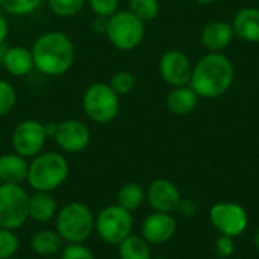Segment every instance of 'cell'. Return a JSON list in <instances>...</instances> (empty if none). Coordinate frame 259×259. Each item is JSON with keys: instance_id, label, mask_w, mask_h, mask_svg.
<instances>
[{"instance_id": "obj_1", "label": "cell", "mask_w": 259, "mask_h": 259, "mask_svg": "<svg viewBox=\"0 0 259 259\" xmlns=\"http://www.w3.org/2000/svg\"><path fill=\"white\" fill-rule=\"evenodd\" d=\"M35 68L49 77H59L68 73L76 59V49L71 38L61 30L41 33L30 47Z\"/></svg>"}, {"instance_id": "obj_2", "label": "cell", "mask_w": 259, "mask_h": 259, "mask_svg": "<svg viewBox=\"0 0 259 259\" xmlns=\"http://www.w3.org/2000/svg\"><path fill=\"white\" fill-rule=\"evenodd\" d=\"M235 79V67L223 53H208L194 67L190 87L200 99H219L226 94Z\"/></svg>"}, {"instance_id": "obj_3", "label": "cell", "mask_w": 259, "mask_h": 259, "mask_svg": "<svg viewBox=\"0 0 259 259\" xmlns=\"http://www.w3.org/2000/svg\"><path fill=\"white\" fill-rule=\"evenodd\" d=\"M68 175L70 165L62 153L41 152L30 159L26 182L33 191L53 193L65 184Z\"/></svg>"}, {"instance_id": "obj_4", "label": "cell", "mask_w": 259, "mask_h": 259, "mask_svg": "<svg viewBox=\"0 0 259 259\" xmlns=\"http://www.w3.org/2000/svg\"><path fill=\"white\" fill-rule=\"evenodd\" d=\"M96 228V215L82 202H70L58 209L55 229L64 243H85L91 238Z\"/></svg>"}, {"instance_id": "obj_5", "label": "cell", "mask_w": 259, "mask_h": 259, "mask_svg": "<svg viewBox=\"0 0 259 259\" xmlns=\"http://www.w3.org/2000/svg\"><path fill=\"white\" fill-rule=\"evenodd\" d=\"M105 35L117 50L132 52L140 47L146 36V23L137 18L129 9L117 11L108 18Z\"/></svg>"}, {"instance_id": "obj_6", "label": "cell", "mask_w": 259, "mask_h": 259, "mask_svg": "<svg viewBox=\"0 0 259 259\" xmlns=\"http://www.w3.org/2000/svg\"><path fill=\"white\" fill-rule=\"evenodd\" d=\"M82 109L91 121L108 124L114 121L120 112V96L114 93L109 83L94 82L82 96Z\"/></svg>"}, {"instance_id": "obj_7", "label": "cell", "mask_w": 259, "mask_h": 259, "mask_svg": "<svg viewBox=\"0 0 259 259\" xmlns=\"http://www.w3.org/2000/svg\"><path fill=\"white\" fill-rule=\"evenodd\" d=\"M132 229H134L132 212L121 208L117 203L105 206L96 215L94 232L103 243L109 246H118L124 238H127L132 234Z\"/></svg>"}, {"instance_id": "obj_8", "label": "cell", "mask_w": 259, "mask_h": 259, "mask_svg": "<svg viewBox=\"0 0 259 259\" xmlns=\"http://www.w3.org/2000/svg\"><path fill=\"white\" fill-rule=\"evenodd\" d=\"M29 193L23 185H0V228L17 231L29 220Z\"/></svg>"}, {"instance_id": "obj_9", "label": "cell", "mask_w": 259, "mask_h": 259, "mask_svg": "<svg viewBox=\"0 0 259 259\" xmlns=\"http://www.w3.org/2000/svg\"><path fill=\"white\" fill-rule=\"evenodd\" d=\"M47 141L44 126L38 120H23L20 121L12 132L11 144L12 150L26 159H32L42 152Z\"/></svg>"}, {"instance_id": "obj_10", "label": "cell", "mask_w": 259, "mask_h": 259, "mask_svg": "<svg viewBox=\"0 0 259 259\" xmlns=\"http://www.w3.org/2000/svg\"><path fill=\"white\" fill-rule=\"evenodd\" d=\"M209 220L212 226L222 234L232 238L244 234L249 225V215L246 209L232 202H219L209 209Z\"/></svg>"}, {"instance_id": "obj_11", "label": "cell", "mask_w": 259, "mask_h": 259, "mask_svg": "<svg viewBox=\"0 0 259 259\" xmlns=\"http://www.w3.org/2000/svg\"><path fill=\"white\" fill-rule=\"evenodd\" d=\"M55 144L64 153H80L91 141L90 127L76 118H67L58 121V129L53 137Z\"/></svg>"}, {"instance_id": "obj_12", "label": "cell", "mask_w": 259, "mask_h": 259, "mask_svg": "<svg viewBox=\"0 0 259 259\" xmlns=\"http://www.w3.org/2000/svg\"><path fill=\"white\" fill-rule=\"evenodd\" d=\"M159 74L162 80L171 88L190 85L193 74V64L190 58L181 50H167L159 58Z\"/></svg>"}, {"instance_id": "obj_13", "label": "cell", "mask_w": 259, "mask_h": 259, "mask_svg": "<svg viewBox=\"0 0 259 259\" xmlns=\"http://www.w3.org/2000/svg\"><path fill=\"white\" fill-rule=\"evenodd\" d=\"M176 220L167 212H152L141 223V237L149 244H165L176 234Z\"/></svg>"}, {"instance_id": "obj_14", "label": "cell", "mask_w": 259, "mask_h": 259, "mask_svg": "<svg viewBox=\"0 0 259 259\" xmlns=\"http://www.w3.org/2000/svg\"><path fill=\"white\" fill-rule=\"evenodd\" d=\"M146 199L153 211L171 214L176 211V206L181 200V193L171 181L156 179L149 185Z\"/></svg>"}, {"instance_id": "obj_15", "label": "cell", "mask_w": 259, "mask_h": 259, "mask_svg": "<svg viewBox=\"0 0 259 259\" xmlns=\"http://www.w3.org/2000/svg\"><path fill=\"white\" fill-rule=\"evenodd\" d=\"M235 38V32L231 23L215 20L208 23L200 33V41L211 53H222Z\"/></svg>"}, {"instance_id": "obj_16", "label": "cell", "mask_w": 259, "mask_h": 259, "mask_svg": "<svg viewBox=\"0 0 259 259\" xmlns=\"http://www.w3.org/2000/svg\"><path fill=\"white\" fill-rule=\"evenodd\" d=\"M3 68L14 77H24L35 68L32 50L24 46L8 47L0 56Z\"/></svg>"}, {"instance_id": "obj_17", "label": "cell", "mask_w": 259, "mask_h": 259, "mask_svg": "<svg viewBox=\"0 0 259 259\" xmlns=\"http://www.w3.org/2000/svg\"><path fill=\"white\" fill-rule=\"evenodd\" d=\"M235 36L246 42H259V8L246 6L241 8L231 23Z\"/></svg>"}, {"instance_id": "obj_18", "label": "cell", "mask_w": 259, "mask_h": 259, "mask_svg": "<svg viewBox=\"0 0 259 259\" xmlns=\"http://www.w3.org/2000/svg\"><path fill=\"white\" fill-rule=\"evenodd\" d=\"M29 162L15 152L0 155V181L2 184L23 185L27 179Z\"/></svg>"}, {"instance_id": "obj_19", "label": "cell", "mask_w": 259, "mask_h": 259, "mask_svg": "<svg viewBox=\"0 0 259 259\" xmlns=\"http://www.w3.org/2000/svg\"><path fill=\"white\" fill-rule=\"evenodd\" d=\"M58 209H59L58 202L52 193L35 191L32 196H29L27 212H29V220H32V222L49 223V222L55 220Z\"/></svg>"}, {"instance_id": "obj_20", "label": "cell", "mask_w": 259, "mask_h": 259, "mask_svg": "<svg viewBox=\"0 0 259 259\" xmlns=\"http://www.w3.org/2000/svg\"><path fill=\"white\" fill-rule=\"evenodd\" d=\"M199 99L200 97L190 85L176 87L171 88V91L167 96V108L175 115H188L196 109Z\"/></svg>"}, {"instance_id": "obj_21", "label": "cell", "mask_w": 259, "mask_h": 259, "mask_svg": "<svg viewBox=\"0 0 259 259\" xmlns=\"http://www.w3.org/2000/svg\"><path fill=\"white\" fill-rule=\"evenodd\" d=\"M64 240L56 229H39L30 238V249L39 256H53L64 247Z\"/></svg>"}, {"instance_id": "obj_22", "label": "cell", "mask_w": 259, "mask_h": 259, "mask_svg": "<svg viewBox=\"0 0 259 259\" xmlns=\"http://www.w3.org/2000/svg\"><path fill=\"white\" fill-rule=\"evenodd\" d=\"M120 259H152L150 244L141 237L131 234L117 246Z\"/></svg>"}, {"instance_id": "obj_23", "label": "cell", "mask_w": 259, "mask_h": 259, "mask_svg": "<svg viewBox=\"0 0 259 259\" xmlns=\"http://www.w3.org/2000/svg\"><path fill=\"white\" fill-rule=\"evenodd\" d=\"M146 200V191L143 187L137 182H127L120 187L117 191V205L127 211H135L138 209Z\"/></svg>"}, {"instance_id": "obj_24", "label": "cell", "mask_w": 259, "mask_h": 259, "mask_svg": "<svg viewBox=\"0 0 259 259\" xmlns=\"http://www.w3.org/2000/svg\"><path fill=\"white\" fill-rule=\"evenodd\" d=\"M129 11L143 23L153 21L161 11L158 0H129Z\"/></svg>"}, {"instance_id": "obj_25", "label": "cell", "mask_w": 259, "mask_h": 259, "mask_svg": "<svg viewBox=\"0 0 259 259\" xmlns=\"http://www.w3.org/2000/svg\"><path fill=\"white\" fill-rule=\"evenodd\" d=\"M44 0H0V8L3 12L14 17H24L33 14Z\"/></svg>"}, {"instance_id": "obj_26", "label": "cell", "mask_w": 259, "mask_h": 259, "mask_svg": "<svg viewBox=\"0 0 259 259\" xmlns=\"http://www.w3.org/2000/svg\"><path fill=\"white\" fill-rule=\"evenodd\" d=\"M47 2L50 11L61 18H70L77 15L87 3V0H47Z\"/></svg>"}, {"instance_id": "obj_27", "label": "cell", "mask_w": 259, "mask_h": 259, "mask_svg": "<svg viewBox=\"0 0 259 259\" xmlns=\"http://www.w3.org/2000/svg\"><path fill=\"white\" fill-rule=\"evenodd\" d=\"M18 249H20V240L15 231L0 228V259L17 256Z\"/></svg>"}, {"instance_id": "obj_28", "label": "cell", "mask_w": 259, "mask_h": 259, "mask_svg": "<svg viewBox=\"0 0 259 259\" xmlns=\"http://www.w3.org/2000/svg\"><path fill=\"white\" fill-rule=\"evenodd\" d=\"M135 76L127 71V70H121V71H117L111 80H109V87L114 90V93L117 96H126L129 94L134 88H135Z\"/></svg>"}, {"instance_id": "obj_29", "label": "cell", "mask_w": 259, "mask_h": 259, "mask_svg": "<svg viewBox=\"0 0 259 259\" xmlns=\"http://www.w3.org/2000/svg\"><path fill=\"white\" fill-rule=\"evenodd\" d=\"M17 103L15 88L5 79H0V117L8 115Z\"/></svg>"}, {"instance_id": "obj_30", "label": "cell", "mask_w": 259, "mask_h": 259, "mask_svg": "<svg viewBox=\"0 0 259 259\" xmlns=\"http://www.w3.org/2000/svg\"><path fill=\"white\" fill-rule=\"evenodd\" d=\"M59 259H96L85 243H67L59 252Z\"/></svg>"}, {"instance_id": "obj_31", "label": "cell", "mask_w": 259, "mask_h": 259, "mask_svg": "<svg viewBox=\"0 0 259 259\" xmlns=\"http://www.w3.org/2000/svg\"><path fill=\"white\" fill-rule=\"evenodd\" d=\"M90 9L93 11V14L96 17H102V18H109L112 17L120 6V0H87Z\"/></svg>"}, {"instance_id": "obj_32", "label": "cell", "mask_w": 259, "mask_h": 259, "mask_svg": "<svg viewBox=\"0 0 259 259\" xmlns=\"http://www.w3.org/2000/svg\"><path fill=\"white\" fill-rule=\"evenodd\" d=\"M235 238L228 235H220L215 240V252L220 259H229L235 252Z\"/></svg>"}, {"instance_id": "obj_33", "label": "cell", "mask_w": 259, "mask_h": 259, "mask_svg": "<svg viewBox=\"0 0 259 259\" xmlns=\"http://www.w3.org/2000/svg\"><path fill=\"white\" fill-rule=\"evenodd\" d=\"M176 212L184 219H191L197 212V205L190 199H182L181 197V200H179V203L176 206Z\"/></svg>"}, {"instance_id": "obj_34", "label": "cell", "mask_w": 259, "mask_h": 259, "mask_svg": "<svg viewBox=\"0 0 259 259\" xmlns=\"http://www.w3.org/2000/svg\"><path fill=\"white\" fill-rule=\"evenodd\" d=\"M8 33H9V24H8V20L6 17L0 12V47H3L6 38H8Z\"/></svg>"}, {"instance_id": "obj_35", "label": "cell", "mask_w": 259, "mask_h": 259, "mask_svg": "<svg viewBox=\"0 0 259 259\" xmlns=\"http://www.w3.org/2000/svg\"><path fill=\"white\" fill-rule=\"evenodd\" d=\"M106 24H108V18H102V17H96L93 21H91V26L94 30H99L100 33H105L106 32Z\"/></svg>"}, {"instance_id": "obj_36", "label": "cell", "mask_w": 259, "mask_h": 259, "mask_svg": "<svg viewBox=\"0 0 259 259\" xmlns=\"http://www.w3.org/2000/svg\"><path fill=\"white\" fill-rule=\"evenodd\" d=\"M42 126H44V132L47 138H53L58 129V121H47V123H42Z\"/></svg>"}, {"instance_id": "obj_37", "label": "cell", "mask_w": 259, "mask_h": 259, "mask_svg": "<svg viewBox=\"0 0 259 259\" xmlns=\"http://www.w3.org/2000/svg\"><path fill=\"white\" fill-rule=\"evenodd\" d=\"M253 243H255L256 249L259 250V228H258V231L255 232V235H253Z\"/></svg>"}, {"instance_id": "obj_38", "label": "cell", "mask_w": 259, "mask_h": 259, "mask_svg": "<svg viewBox=\"0 0 259 259\" xmlns=\"http://www.w3.org/2000/svg\"><path fill=\"white\" fill-rule=\"evenodd\" d=\"M197 3H200V5H212L214 2H217V0H196Z\"/></svg>"}, {"instance_id": "obj_39", "label": "cell", "mask_w": 259, "mask_h": 259, "mask_svg": "<svg viewBox=\"0 0 259 259\" xmlns=\"http://www.w3.org/2000/svg\"><path fill=\"white\" fill-rule=\"evenodd\" d=\"M152 259H167V258H164V256H156V258H152Z\"/></svg>"}, {"instance_id": "obj_40", "label": "cell", "mask_w": 259, "mask_h": 259, "mask_svg": "<svg viewBox=\"0 0 259 259\" xmlns=\"http://www.w3.org/2000/svg\"><path fill=\"white\" fill-rule=\"evenodd\" d=\"M9 259H20V258H17V256H12V258H9Z\"/></svg>"}, {"instance_id": "obj_41", "label": "cell", "mask_w": 259, "mask_h": 259, "mask_svg": "<svg viewBox=\"0 0 259 259\" xmlns=\"http://www.w3.org/2000/svg\"><path fill=\"white\" fill-rule=\"evenodd\" d=\"M0 185H2V181H0Z\"/></svg>"}]
</instances>
